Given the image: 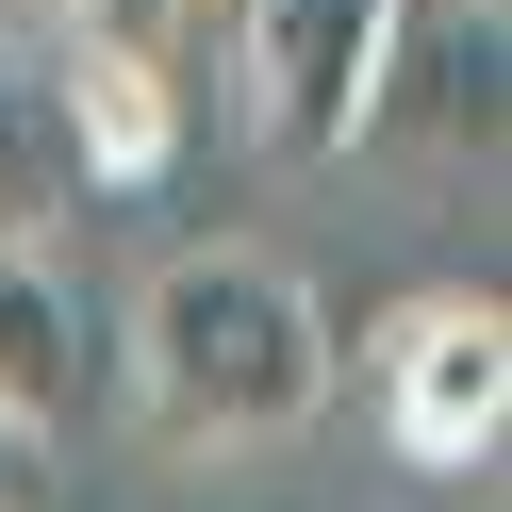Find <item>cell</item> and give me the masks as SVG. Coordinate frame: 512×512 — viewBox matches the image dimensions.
Wrapping results in <instances>:
<instances>
[{
    "label": "cell",
    "instance_id": "obj_6",
    "mask_svg": "<svg viewBox=\"0 0 512 512\" xmlns=\"http://www.w3.org/2000/svg\"><path fill=\"white\" fill-rule=\"evenodd\" d=\"M67 199V133H50V67L0 34V248H34Z\"/></svg>",
    "mask_w": 512,
    "mask_h": 512
},
{
    "label": "cell",
    "instance_id": "obj_7",
    "mask_svg": "<svg viewBox=\"0 0 512 512\" xmlns=\"http://www.w3.org/2000/svg\"><path fill=\"white\" fill-rule=\"evenodd\" d=\"M182 0H50V50H83V67H166Z\"/></svg>",
    "mask_w": 512,
    "mask_h": 512
},
{
    "label": "cell",
    "instance_id": "obj_1",
    "mask_svg": "<svg viewBox=\"0 0 512 512\" xmlns=\"http://www.w3.org/2000/svg\"><path fill=\"white\" fill-rule=\"evenodd\" d=\"M133 397L182 446H281L331 413V314L265 248H182L133 298Z\"/></svg>",
    "mask_w": 512,
    "mask_h": 512
},
{
    "label": "cell",
    "instance_id": "obj_4",
    "mask_svg": "<svg viewBox=\"0 0 512 512\" xmlns=\"http://www.w3.org/2000/svg\"><path fill=\"white\" fill-rule=\"evenodd\" d=\"M50 133H67V199H149L182 166V83L166 67H50Z\"/></svg>",
    "mask_w": 512,
    "mask_h": 512
},
{
    "label": "cell",
    "instance_id": "obj_8",
    "mask_svg": "<svg viewBox=\"0 0 512 512\" xmlns=\"http://www.w3.org/2000/svg\"><path fill=\"white\" fill-rule=\"evenodd\" d=\"M0 512H50V446H17V430H0Z\"/></svg>",
    "mask_w": 512,
    "mask_h": 512
},
{
    "label": "cell",
    "instance_id": "obj_5",
    "mask_svg": "<svg viewBox=\"0 0 512 512\" xmlns=\"http://www.w3.org/2000/svg\"><path fill=\"white\" fill-rule=\"evenodd\" d=\"M83 413V298L50 281V248H0V430L50 446Z\"/></svg>",
    "mask_w": 512,
    "mask_h": 512
},
{
    "label": "cell",
    "instance_id": "obj_3",
    "mask_svg": "<svg viewBox=\"0 0 512 512\" xmlns=\"http://www.w3.org/2000/svg\"><path fill=\"white\" fill-rule=\"evenodd\" d=\"M397 17L413 0H248V116L265 149H364L397 100Z\"/></svg>",
    "mask_w": 512,
    "mask_h": 512
},
{
    "label": "cell",
    "instance_id": "obj_2",
    "mask_svg": "<svg viewBox=\"0 0 512 512\" xmlns=\"http://www.w3.org/2000/svg\"><path fill=\"white\" fill-rule=\"evenodd\" d=\"M380 430H397V463L430 479H479L512 430V314L496 298H397V331H380Z\"/></svg>",
    "mask_w": 512,
    "mask_h": 512
}]
</instances>
